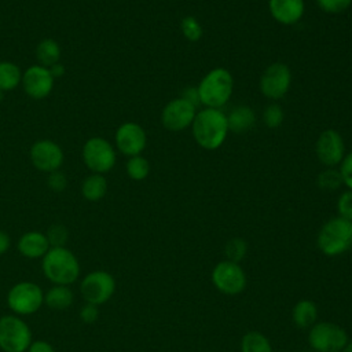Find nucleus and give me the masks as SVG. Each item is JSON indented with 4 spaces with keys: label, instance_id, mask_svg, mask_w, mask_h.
<instances>
[{
    "label": "nucleus",
    "instance_id": "f257e3e1",
    "mask_svg": "<svg viewBox=\"0 0 352 352\" xmlns=\"http://www.w3.org/2000/svg\"><path fill=\"white\" fill-rule=\"evenodd\" d=\"M191 125L195 142L205 150L219 148L228 133L227 116L220 109L205 107L195 114Z\"/></svg>",
    "mask_w": 352,
    "mask_h": 352
},
{
    "label": "nucleus",
    "instance_id": "f03ea898",
    "mask_svg": "<svg viewBox=\"0 0 352 352\" xmlns=\"http://www.w3.org/2000/svg\"><path fill=\"white\" fill-rule=\"evenodd\" d=\"M41 270L54 285L69 286L80 276V263L76 254L66 246L50 248L43 257Z\"/></svg>",
    "mask_w": 352,
    "mask_h": 352
},
{
    "label": "nucleus",
    "instance_id": "7ed1b4c3",
    "mask_svg": "<svg viewBox=\"0 0 352 352\" xmlns=\"http://www.w3.org/2000/svg\"><path fill=\"white\" fill-rule=\"evenodd\" d=\"M197 89L202 104L210 109H220L231 98L234 78L227 69L214 67L204 76Z\"/></svg>",
    "mask_w": 352,
    "mask_h": 352
},
{
    "label": "nucleus",
    "instance_id": "20e7f679",
    "mask_svg": "<svg viewBox=\"0 0 352 352\" xmlns=\"http://www.w3.org/2000/svg\"><path fill=\"white\" fill-rule=\"evenodd\" d=\"M318 249L327 257H336L352 246V224L351 221L337 216L327 220L318 232Z\"/></svg>",
    "mask_w": 352,
    "mask_h": 352
},
{
    "label": "nucleus",
    "instance_id": "39448f33",
    "mask_svg": "<svg viewBox=\"0 0 352 352\" xmlns=\"http://www.w3.org/2000/svg\"><path fill=\"white\" fill-rule=\"evenodd\" d=\"M81 158L91 173L106 175L114 168L117 154L114 146L107 139L92 136L84 143L81 148Z\"/></svg>",
    "mask_w": 352,
    "mask_h": 352
},
{
    "label": "nucleus",
    "instance_id": "423d86ee",
    "mask_svg": "<svg viewBox=\"0 0 352 352\" xmlns=\"http://www.w3.org/2000/svg\"><path fill=\"white\" fill-rule=\"evenodd\" d=\"M44 304L43 289L29 280L15 283L7 294L8 308L18 316H26L36 314Z\"/></svg>",
    "mask_w": 352,
    "mask_h": 352
},
{
    "label": "nucleus",
    "instance_id": "0eeeda50",
    "mask_svg": "<svg viewBox=\"0 0 352 352\" xmlns=\"http://www.w3.org/2000/svg\"><path fill=\"white\" fill-rule=\"evenodd\" d=\"M348 341L346 330L333 322H316L308 331V344L316 352H341Z\"/></svg>",
    "mask_w": 352,
    "mask_h": 352
},
{
    "label": "nucleus",
    "instance_id": "6e6552de",
    "mask_svg": "<svg viewBox=\"0 0 352 352\" xmlns=\"http://www.w3.org/2000/svg\"><path fill=\"white\" fill-rule=\"evenodd\" d=\"M29 324L18 315L0 318V349L3 352H26L32 342Z\"/></svg>",
    "mask_w": 352,
    "mask_h": 352
},
{
    "label": "nucleus",
    "instance_id": "1a4fd4ad",
    "mask_svg": "<svg viewBox=\"0 0 352 352\" xmlns=\"http://www.w3.org/2000/svg\"><path fill=\"white\" fill-rule=\"evenodd\" d=\"M210 279L213 286L227 296L242 293L248 285V278L241 264L228 260H221L213 267Z\"/></svg>",
    "mask_w": 352,
    "mask_h": 352
},
{
    "label": "nucleus",
    "instance_id": "9d476101",
    "mask_svg": "<svg viewBox=\"0 0 352 352\" xmlns=\"http://www.w3.org/2000/svg\"><path fill=\"white\" fill-rule=\"evenodd\" d=\"M116 292V279L114 276L104 271L96 270L87 274L80 283V293L85 302L102 305L107 302Z\"/></svg>",
    "mask_w": 352,
    "mask_h": 352
},
{
    "label": "nucleus",
    "instance_id": "9b49d317",
    "mask_svg": "<svg viewBox=\"0 0 352 352\" xmlns=\"http://www.w3.org/2000/svg\"><path fill=\"white\" fill-rule=\"evenodd\" d=\"M29 158L37 170L48 175L60 169L65 162V153L56 142L40 139L30 146Z\"/></svg>",
    "mask_w": 352,
    "mask_h": 352
},
{
    "label": "nucleus",
    "instance_id": "f8f14e48",
    "mask_svg": "<svg viewBox=\"0 0 352 352\" xmlns=\"http://www.w3.org/2000/svg\"><path fill=\"white\" fill-rule=\"evenodd\" d=\"M290 84H292L290 69L285 63L275 62L264 70L260 78V91L265 98L278 100L287 94Z\"/></svg>",
    "mask_w": 352,
    "mask_h": 352
},
{
    "label": "nucleus",
    "instance_id": "ddd939ff",
    "mask_svg": "<svg viewBox=\"0 0 352 352\" xmlns=\"http://www.w3.org/2000/svg\"><path fill=\"white\" fill-rule=\"evenodd\" d=\"M21 85L29 98L40 100L52 92L55 78L52 77L48 67L36 63L23 70Z\"/></svg>",
    "mask_w": 352,
    "mask_h": 352
},
{
    "label": "nucleus",
    "instance_id": "4468645a",
    "mask_svg": "<svg viewBox=\"0 0 352 352\" xmlns=\"http://www.w3.org/2000/svg\"><path fill=\"white\" fill-rule=\"evenodd\" d=\"M116 148L126 155H140V153L144 150L147 144V135L143 126L133 121H126L121 124L114 135Z\"/></svg>",
    "mask_w": 352,
    "mask_h": 352
},
{
    "label": "nucleus",
    "instance_id": "2eb2a0df",
    "mask_svg": "<svg viewBox=\"0 0 352 352\" xmlns=\"http://www.w3.org/2000/svg\"><path fill=\"white\" fill-rule=\"evenodd\" d=\"M195 114V106L180 96L165 104L161 113V122L165 129L179 132L192 124Z\"/></svg>",
    "mask_w": 352,
    "mask_h": 352
},
{
    "label": "nucleus",
    "instance_id": "dca6fc26",
    "mask_svg": "<svg viewBox=\"0 0 352 352\" xmlns=\"http://www.w3.org/2000/svg\"><path fill=\"white\" fill-rule=\"evenodd\" d=\"M316 157L320 164L333 168L341 164L345 157V144L342 136L334 129H324L315 144Z\"/></svg>",
    "mask_w": 352,
    "mask_h": 352
},
{
    "label": "nucleus",
    "instance_id": "f3484780",
    "mask_svg": "<svg viewBox=\"0 0 352 352\" xmlns=\"http://www.w3.org/2000/svg\"><path fill=\"white\" fill-rule=\"evenodd\" d=\"M272 18L282 25H294L304 15V0H268Z\"/></svg>",
    "mask_w": 352,
    "mask_h": 352
},
{
    "label": "nucleus",
    "instance_id": "a211bd4d",
    "mask_svg": "<svg viewBox=\"0 0 352 352\" xmlns=\"http://www.w3.org/2000/svg\"><path fill=\"white\" fill-rule=\"evenodd\" d=\"M18 252L26 258H43L50 250L47 235L41 231H28L16 242Z\"/></svg>",
    "mask_w": 352,
    "mask_h": 352
},
{
    "label": "nucleus",
    "instance_id": "6ab92c4d",
    "mask_svg": "<svg viewBox=\"0 0 352 352\" xmlns=\"http://www.w3.org/2000/svg\"><path fill=\"white\" fill-rule=\"evenodd\" d=\"M292 319L300 329H309L318 320V307L312 300L302 298L296 302L292 311Z\"/></svg>",
    "mask_w": 352,
    "mask_h": 352
},
{
    "label": "nucleus",
    "instance_id": "aec40b11",
    "mask_svg": "<svg viewBox=\"0 0 352 352\" xmlns=\"http://www.w3.org/2000/svg\"><path fill=\"white\" fill-rule=\"evenodd\" d=\"M107 188L109 184L104 175L89 173L81 183V195L89 202H96L106 195Z\"/></svg>",
    "mask_w": 352,
    "mask_h": 352
},
{
    "label": "nucleus",
    "instance_id": "412c9836",
    "mask_svg": "<svg viewBox=\"0 0 352 352\" xmlns=\"http://www.w3.org/2000/svg\"><path fill=\"white\" fill-rule=\"evenodd\" d=\"M227 122H228V131L242 133L253 128L256 122V116L250 107L238 106L227 116Z\"/></svg>",
    "mask_w": 352,
    "mask_h": 352
},
{
    "label": "nucleus",
    "instance_id": "4be33fe9",
    "mask_svg": "<svg viewBox=\"0 0 352 352\" xmlns=\"http://www.w3.org/2000/svg\"><path fill=\"white\" fill-rule=\"evenodd\" d=\"M74 301V294L69 286L54 285L44 294V304L55 311L67 309Z\"/></svg>",
    "mask_w": 352,
    "mask_h": 352
},
{
    "label": "nucleus",
    "instance_id": "5701e85b",
    "mask_svg": "<svg viewBox=\"0 0 352 352\" xmlns=\"http://www.w3.org/2000/svg\"><path fill=\"white\" fill-rule=\"evenodd\" d=\"M37 63L44 67H51L60 60V45L54 38H43L38 41L34 50Z\"/></svg>",
    "mask_w": 352,
    "mask_h": 352
},
{
    "label": "nucleus",
    "instance_id": "b1692460",
    "mask_svg": "<svg viewBox=\"0 0 352 352\" xmlns=\"http://www.w3.org/2000/svg\"><path fill=\"white\" fill-rule=\"evenodd\" d=\"M21 67L11 60H0V89L8 92L21 85L22 81Z\"/></svg>",
    "mask_w": 352,
    "mask_h": 352
},
{
    "label": "nucleus",
    "instance_id": "393cba45",
    "mask_svg": "<svg viewBox=\"0 0 352 352\" xmlns=\"http://www.w3.org/2000/svg\"><path fill=\"white\" fill-rule=\"evenodd\" d=\"M241 352H272V345L263 333L252 330L243 334L241 340Z\"/></svg>",
    "mask_w": 352,
    "mask_h": 352
},
{
    "label": "nucleus",
    "instance_id": "a878e982",
    "mask_svg": "<svg viewBox=\"0 0 352 352\" xmlns=\"http://www.w3.org/2000/svg\"><path fill=\"white\" fill-rule=\"evenodd\" d=\"M125 170L129 179L140 182L144 180L150 173V164L143 155L129 157L125 164Z\"/></svg>",
    "mask_w": 352,
    "mask_h": 352
},
{
    "label": "nucleus",
    "instance_id": "bb28decb",
    "mask_svg": "<svg viewBox=\"0 0 352 352\" xmlns=\"http://www.w3.org/2000/svg\"><path fill=\"white\" fill-rule=\"evenodd\" d=\"M246 253H248V243L243 238H239V236L231 238L224 246L226 260L232 263L239 264L245 258Z\"/></svg>",
    "mask_w": 352,
    "mask_h": 352
},
{
    "label": "nucleus",
    "instance_id": "cd10ccee",
    "mask_svg": "<svg viewBox=\"0 0 352 352\" xmlns=\"http://www.w3.org/2000/svg\"><path fill=\"white\" fill-rule=\"evenodd\" d=\"M180 29H182L183 36L190 41H198L204 34L201 23L198 22V19L195 16H191V15H187L182 19Z\"/></svg>",
    "mask_w": 352,
    "mask_h": 352
},
{
    "label": "nucleus",
    "instance_id": "c85d7f7f",
    "mask_svg": "<svg viewBox=\"0 0 352 352\" xmlns=\"http://www.w3.org/2000/svg\"><path fill=\"white\" fill-rule=\"evenodd\" d=\"M342 184V177L340 170H336L333 168H329L318 176V186L324 191H333L337 190Z\"/></svg>",
    "mask_w": 352,
    "mask_h": 352
},
{
    "label": "nucleus",
    "instance_id": "c756f323",
    "mask_svg": "<svg viewBox=\"0 0 352 352\" xmlns=\"http://www.w3.org/2000/svg\"><path fill=\"white\" fill-rule=\"evenodd\" d=\"M47 239L50 242L51 248H62L66 246V242L69 239V231L63 224H52L45 232Z\"/></svg>",
    "mask_w": 352,
    "mask_h": 352
},
{
    "label": "nucleus",
    "instance_id": "7c9ffc66",
    "mask_svg": "<svg viewBox=\"0 0 352 352\" xmlns=\"http://www.w3.org/2000/svg\"><path fill=\"white\" fill-rule=\"evenodd\" d=\"M263 121L271 129L278 128L283 121V110L280 109V106L276 103L267 106L263 113Z\"/></svg>",
    "mask_w": 352,
    "mask_h": 352
},
{
    "label": "nucleus",
    "instance_id": "2f4dec72",
    "mask_svg": "<svg viewBox=\"0 0 352 352\" xmlns=\"http://www.w3.org/2000/svg\"><path fill=\"white\" fill-rule=\"evenodd\" d=\"M337 210L340 217L352 221V190H346L338 197Z\"/></svg>",
    "mask_w": 352,
    "mask_h": 352
},
{
    "label": "nucleus",
    "instance_id": "473e14b6",
    "mask_svg": "<svg viewBox=\"0 0 352 352\" xmlns=\"http://www.w3.org/2000/svg\"><path fill=\"white\" fill-rule=\"evenodd\" d=\"M319 8L327 14H338L349 8L352 0H316Z\"/></svg>",
    "mask_w": 352,
    "mask_h": 352
},
{
    "label": "nucleus",
    "instance_id": "72a5a7b5",
    "mask_svg": "<svg viewBox=\"0 0 352 352\" xmlns=\"http://www.w3.org/2000/svg\"><path fill=\"white\" fill-rule=\"evenodd\" d=\"M47 186L54 192H62L67 187V177L60 170L51 172L48 173V177H47Z\"/></svg>",
    "mask_w": 352,
    "mask_h": 352
},
{
    "label": "nucleus",
    "instance_id": "f704fd0d",
    "mask_svg": "<svg viewBox=\"0 0 352 352\" xmlns=\"http://www.w3.org/2000/svg\"><path fill=\"white\" fill-rule=\"evenodd\" d=\"M340 173L342 177V183L348 187V190H352V151L342 158Z\"/></svg>",
    "mask_w": 352,
    "mask_h": 352
},
{
    "label": "nucleus",
    "instance_id": "c9c22d12",
    "mask_svg": "<svg viewBox=\"0 0 352 352\" xmlns=\"http://www.w3.org/2000/svg\"><path fill=\"white\" fill-rule=\"evenodd\" d=\"M80 318L84 323H94L99 318V307L95 304L85 302L80 309Z\"/></svg>",
    "mask_w": 352,
    "mask_h": 352
},
{
    "label": "nucleus",
    "instance_id": "e433bc0d",
    "mask_svg": "<svg viewBox=\"0 0 352 352\" xmlns=\"http://www.w3.org/2000/svg\"><path fill=\"white\" fill-rule=\"evenodd\" d=\"M26 352H55V349L50 342L44 340H36L30 342Z\"/></svg>",
    "mask_w": 352,
    "mask_h": 352
},
{
    "label": "nucleus",
    "instance_id": "4c0bfd02",
    "mask_svg": "<svg viewBox=\"0 0 352 352\" xmlns=\"http://www.w3.org/2000/svg\"><path fill=\"white\" fill-rule=\"evenodd\" d=\"M183 99H186L187 102H190L192 106H197L199 102V95H198V89L194 88V87H188L183 91V95H182Z\"/></svg>",
    "mask_w": 352,
    "mask_h": 352
},
{
    "label": "nucleus",
    "instance_id": "58836bf2",
    "mask_svg": "<svg viewBox=\"0 0 352 352\" xmlns=\"http://www.w3.org/2000/svg\"><path fill=\"white\" fill-rule=\"evenodd\" d=\"M10 246H11L10 235L6 231L0 230V256H3L10 249Z\"/></svg>",
    "mask_w": 352,
    "mask_h": 352
},
{
    "label": "nucleus",
    "instance_id": "ea45409f",
    "mask_svg": "<svg viewBox=\"0 0 352 352\" xmlns=\"http://www.w3.org/2000/svg\"><path fill=\"white\" fill-rule=\"evenodd\" d=\"M48 69H50V72H51V74H52V77H54L55 80L59 78V77H62V76L66 73V67H65V65L60 63V62L52 65V66L48 67Z\"/></svg>",
    "mask_w": 352,
    "mask_h": 352
},
{
    "label": "nucleus",
    "instance_id": "a19ab883",
    "mask_svg": "<svg viewBox=\"0 0 352 352\" xmlns=\"http://www.w3.org/2000/svg\"><path fill=\"white\" fill-rule=\"evenodd\" d=\"M341 352H352V340L348 341V344L345 345V348Z\"/></svg>",
    "mask_w": 352,
    "mask_h": 352
},
{
    "label": "nucleus",
    "instance_id": "79ce46f5",
    "mask_svg": "<svg viewBox=\"0 0 352 352\" xmlns=\"http://www.w3.org/2000/svg\"><path fill=\"white\" fill-rule=\"evenodd\" d=\"M4 99V92L0 89V102Z\"/></svg>",
    "mask_w": 352,
    "mask_h": 352
},
{
    "label": "nucleus",
    "instance_id": "37998d69",
    "mask_svg": "<svg viewBox=\"0 0 352 352\" xmlns=\"http://www.w3.org/2000/svg\"><path fill=\"white\" fill-rule=\"evenodd\" d=\"M351 224H352V221H351Z\"/></svg>",
    "mask_w": 352,
    "mask_h": 352
}]
</instances>
